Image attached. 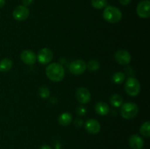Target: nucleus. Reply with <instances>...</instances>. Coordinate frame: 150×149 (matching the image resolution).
Returning <instances> with one entry per match:
<instances>
[{"label": "nucleus", "instance_id": "obj_1", "mask_svg": "<svg viewBox=\"0 0 150 149\" xmlns=\"http://www.w3.org/2000/svg\"><path fill=\"white\" fill-rule=\"evenodd\" d=\"M45 74L50 80L55 83L61 82L64 79L65 72L62 65L59 63H51L47 66Z\"/></svg>", "mask_w": 150, "mask_h": 149}, {"label": "nucleus", "instance_id": "obj_2", "mask_svg": "<svg viewBox=\"0 0 150 149\" xmlns=\"http://www.w3.org/2000/svg\"><path fill=\"white\" fill-rule=\"evenodd\" d=\"M103 18L110 23H117L122 18V13L121 10L114 6H106L103 13Z\"/></svg>", "mask_w": 150, "mask_h": 149}, {"label": "nucleus", "instance_id": "obj_3", "mask_svg": "<svg viewBox=\"0 0 150 149\" xmlns=\"http://www.w3.org/2000/svg\"><path fill=\"white\" fill-rule=\"evenodd\" d=\"M138 112H139V108L137 105L133 102H127L122 105L120 114L125 119H133L137 115Z\"/></svg>", "mask_w": 150, "mask_h": 149}, {"label": "nucleus", "instance_id": "obj_4", "mask_svg": "<svg viewBox=\"0 0 150 149\" xmlns=\"http://www.w3.org/2000/svg\"><path fill=\"white\" fill-rule=\"evenodd\" d=\"M125 90L126 93L130 96H136L139 95L141 91V85L139 80L135 77H129L127 79L125 85Z\"/></svg>", "mask_w": 150, "mask_h": 149}, {"label": "nucleus", "instance_id": "obj_5", "mask_svg": "<svg viewBox=\"0 0 150 149\" xmlns=\"http://www.w3.org/2000/svg\"><path fill=\"white\" fill-rule=\"evenodd\" d=\"M86 70V64L81 59L74 60L69 66V71L74 75L82 74Z\"/></svg>", "mask_w": 150, "mask_h": 149}, {"label": "nucleus", "instance_id": "obj_6", "mask_svg": "<svg viewBox=\"0 0 150 149\" xmlns=\"http://www.w3.org/2000/svg\"><path fill=\"white\" fill-rule=\"evenodd\" d=\"M36 56L37 60H38L40 64H42V65H46V64H49L52 61L54 54H53L52 51L51 49L44 48L40 50L38 56Z\"/></svg>", "mask_w": 150, "mask_h": 149}, {"label": "nucleus", "instance_id": "obj_7", "mask_svg": "<svg viewBox=\"0 0 150 149\" xmlns=\"http://www.w3.org/2000/svg\"><path fill=\"white\" fill-rule=\"evenodd\" d=\"M29 10L27 7L19 5L14 9L13 12V17L17 21H24L29 18Z\"/></svg>", "mask_w": 150, "mask_h": 149}, {"label": "nucleus", "instance_id": "obj_8", "mask_svg": "<svg viewBox=\"0 0 150 149\" xmlns=\"http://www.w3.org/2000/svg\"><path fill=\"white\" fill-rule=\"evenodd\" d=\"M136 13L142 18H149L150 17L149 0H144L141 1L136 7Z\"/></svg>", "mask_w": 150, "mask_h": 149}, {"label": "nucleus", "instance_id": "obj_9", "mask_svg": "<svg viewBox=\"0 0 150 149\" xmlns=\"http://www.w3.org/2000/svg\"><path fill=\"white\" fill-rule=\"evenodd\" d=\"M115 60L120 65H127L131 61V55L126 50L120 49L116 52Z\"/></svg>", "mask_w": 150, "mask_h": 149}, {"label": "nucleus", "instance_id": "obj_10", "mask_svg": "<svg viewBox=\"0 0 150 149\" xmlns=\"http://www.w3.org/2000/svg\"><path fill=\"white\" fill-rule=\"evenodd\" d=\"M84 127L86 131L91 134H96L99 133L101 128L99 121L94 118H90V119L87 120L85 123Z\"/></svg>", "mask_w": 150, "mask_h": 149}, {"label": "nucleus", "instance_id": "obj_11", "mask_svg": "<svg viewBox=\"0 0 150 149\" xmlns=\"http://www.w3.org/2000/svg\"><path fill=\"white\" fill-rule=\"evenodd\" d=\"M76 98L81 104L86 105L90 102L91 93L86 88L81 87L76 91Z\"/></svg>", "mask_w": 150, "mask_h": 149}, {"label": "nucleus", "instance_id": "obj_12", "mask_svg": "<svg viewBox=\"0 0 150 149\" xmlns=\"http://www.w3.org/2000/svg\"><path fill=\"white\" fill-rule=\"evenodd\" d=\"M21 59L25 64L32 65L36 62L37 56L31 50H25L21 53Z\"/></svg>", "mask_w": 150, "mask_h": 149}, {"label": "nucleus", "instance_id": "obj_13", "mask_svg": "<svg viewBox=\"0 0 150 149\" xmlns=\"http://www.w3.org/2000/svg\"><path fill=\"white\" fill-rule=\"evenodd\" d=\"M129 145L133 149H142L144 146V140L138 134H133L129 139Z\"/></svg>", "mask_w": 150, "mask_h": 149}, {"label": "nucleus", "instance_id": "obj_14", "mask_svg": "<svg viewBox=\"0 0 150 149\" xmlns=\"http://www.w3.org/2000/svg\"><path fill=\"white\" fill-rule=\"evenodd\" d=\"M95 112L98 115H102V116H104V115H108V112H109V106L107 103L103 102H98L95 105Z\"/></svg>", "mask_w": 150, "mask_h": 149}, {"label": "nucleus", "instance_id": "obj_15", "mask_svg": "<svg viewBox=\"0 0 150 149\" xmlns=\"http://www.w3.org/2000/svg\"><path fill=\"white\" fill-rule=\"evenodd\" d=\"M59 124L63 127H67L70 125L73 121V116L71 114L68 112H65L62 113L59 117Z\"/></svg>", "mask_w": 150, "mask_h": 149}, {"label": "nucleus", "instance_id": "obj_16", "mask_svg": "<svg viewBox=\"0 0 150 149\" xmlns=\"http://www.w3.org/2000/svg\"><path fill=\"white\" fill-rule=\"evenodd\" d=\"M13 67V61L10 58H3L0 61V72H6L10 71Z\"/></svg>", "mask_w": 150, "mask_h": 149}, {"label": "nucleus", "instance_id": "obj_17", "mask_svg": "<svg viewBox=\"0 0 150 149\" xmlns=\"http://www.w3.org/2000/svg\"><path fill=\"white\" fill-rule=\"evenodd\" d=\"M110 102L114 108H120L123 104V99L120 94H114L111 97Z\"/></svg>", "mask_w": 150, "mask_h": 149}, {"label": "nucleus", "instance_id": "obj_18", "mask_svg": "<svg viewBox=\"0 0 150 149\" xmlns=\"http://www.w3.org/2000/svg\"><path fill=\"white\" fill-rule=\"evenodd\" d=\"M126 75L125 73L121 72H117L114 73L112 76V80L114 83L116 84H122L123 82L125 80Z\"/></svg>", "mask_w": 150, "mask_h": 149}, {"label": "nucleus", "instance_id": "obj_19", "mask_svg": "<svg viewBox=\"0 0 150 149\" xmlns=\"http://www.w3.org/2000/svg\"><path fill=\"white\" fill-rule=\"evenodd\" d=\"M91 4L94 8L101 10L106 7L108 4V1L107 0H92Z\"/></svg>", "mask_w": 150, "mask_h": 149}, {"label": "nucleus", "instance_id": "obj_20", "mask_svg": "<svg viewBox=\"0 0 150 149\" xmlns=\"http://www.w3.org/2000/svg\"><path fill=\"white\" fill-rule=\"evenodd\" d=\"M140 133L144 137H149L150 136V122L146 121L140 127Z\"/></svg>", "mask_w": 150, "mask_h": 149}, {"label": "nucleus", "instance_id": "obj_21", "mask_svg": "<svg viewBox=\"0 0 150 149\" xmlns=\"http://www.w3.org/2000/svg\"><path fill=\"white\" fill-rule=\"evenodd\" d=\"M86 69L92 72H95L100 69V64L97 60L92 59L90 60L89 62L86 64Z\"/></svg>", "mask_w": 150, "mask_h": 149}, {"label": "nucleus", "instance_id": "obj_22", "mask_svg": "<svg viewBox=\"0 0 150 149\" xmlns=\"http://www.w3.org/2000/svg\"><path fill=\"white\" fill-rule=\"evenodd\" d=\"M38 94L42 99H48L50 96V90L46 86H41L38 89Z\"/></svg>", "mask_w": 150, "mask_h": 149}, {"label": "nucleus", "instance_id": "obj_23", "mask_svg": "<svg viewBox=\"0 0 150 149\" xmlns=\"http://www.w3.org/2000/svg\"><path fill=\"white\" fill-rule=\"evenodd\" d=\"M77 113L79 115L83 116L86 113V108L83 106H79L77 108Z\"/></svg>", "mask_w": 150, "mask_h": 149}, {"label": "nucleus", "instance_id": "obj_24", "mask_svg": "<svg viewBox=\"0 0 150 149\" xmlns=\"http://www.w3.org/2000/svg\"><path fill=\"white\" fill-rule=\"evenodd\" d=\"M34 0H22V3H23V6L25 7H27V6L31 5L33 2Z\"/></svg>", "mask_w": 150, "mask_h": 149}, {"label": "nucleus", "instance_id": "obj_25", "mask_svg": "<svg viewBox=\"0 0 150 149\" xmlns=\"http://www.w3.org/2000/svg\"><path fill=\"white\" fill-rule=\"evenodd\" d=\"M74 124L77 127H81L83 125V121L81 119H76L74 121Z\"/></svg>", "mask_w": 150, "mask_h": 149}, {"label": "nucleus", "instance_id": "obj_26", "mask_svg": "<svg viewBox=\"0 0 150 149\" xmlns=\"http://www.w3.org/2000/svg\"><path fill=\"white\" fill-rule=\"evenodd\" d=\"M119 1L122 5H127V4H130L131 0H119Z\"/></svg>", "mask_w": 150, "mask_h": 149}, {"label": "nucleus", "instance_id": "obj_27", "mask_svg": "<svg viewBox=\"0 0 150 149\" xmlns=\"http://www.w3.org/2000/svg\"><path fill=\"white\" fill-rule=\"evenodd\" d=\"M39 149H51V148L49 145H43L40 146Z\"/></svg>", "mask_w": 150, "mask_h": 149}, {"label": "nucleus", "instance_id": "obj_28", "mask_svg": "<svg viewBox=\"0 0 150 149\" xmlns=\"http://www.w3.org/2000/svg\"><path fill=\"white\" fill-rule=\"evenodd\" d=\"M5 0H0V8L4 7V4H5Z\"/></svg>", "mask_w": 150, "mask_h": 149}, {"label": "nucleus", "instance_id": "obj_29", "mask_svg": "<svg viewBox=\"0 0 150 149\" xmlns=\"http://www.w3.org/2000/svg\"><path fill=\"white\" fill-rule=\"evenodd\" d=\"M58 149H60V148H58Z\"/></svg>", "mask_w": 150, "mask_h": 149}]
</instances>
